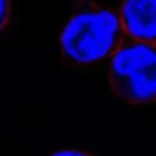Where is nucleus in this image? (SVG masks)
<instances>
[{
	"label": "nucleus",
	"mask_w": 156,
	"mask_h": 156,
	"mask_svg": "<svg viewBox=\"0 0 156 156\" xmlns=\"http://www.w3.org/2000/svg\"><path fill=\"white\" fill-rule=\"evenodd\" d=\"M122 42L121 20L112 9L98 0H76L59 47L71 67L87 69L108 62Z\"/></svg>",
	"instance_id": "obj_1"
},
{
	"label": "nucleus",
	"mask_w": 156,
	"mask_h": 156,
	"mask_svg": "<svg viewBox=\"0 0 156 156\" xmlns=\"http://www.w3.org/2000/svg\"><path fill=\"white\" fill-rule=\"evenodd\" d=\"M114 94L129 106L156 102V44L124 41L106 62Z\"/></svg>",
	"instance_id": "obj_2"
},
{
	"label": "nucleus",
	"mask_w": 156,
	"mask_h": 156,
	"mask_svg": "<svg viewBox=\"0 0 156 156\" xmlns=\"http://www.w3.org/2000/svg\"><path fill=\"white\" fill-rule=\"evenodd\" d=\"M118 15L124 37L156 44V0H122Z\"/></svg>",
	"instance_id": "obj_3"
},
{
	"label": "nucleus",
	"mask_w": 156,
	"mask_h": 156,
	"mask_svg": "<svg viewBox=\"0 0 156 156\" xmlns=\"http://www.w3.org/2000/svg\"><path fill=\"white\" fill-rule=\"evenodd\" d=\"M10 0H0V30H4L10 19Z\"/></svg>",
	"instance_id": "obj_4"
},
{
	"label": "nucleus",
	"mask_w": 156,
	"mask_h": 156,
	"mask_svg": "<svg viewBox=\"0 0 156 156\" xmlns=\"http://www.w3.org/2000/svg\"><path fill=\"white\" fill-rule=\"evenodd\" d=\"M51 156H92L91 153H86L82 149H76V148H64L59 151L52 153Z\"/></svg>",
	"instance_id": "obj_5"
}]
</instances>
